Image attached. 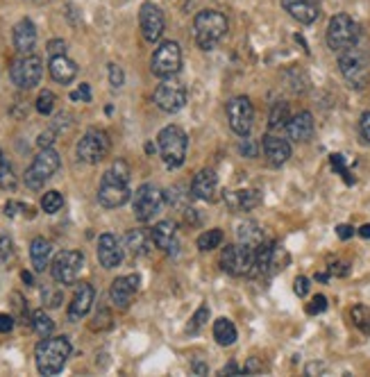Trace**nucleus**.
Instances as JSON below:
<instances>
[{"label": "nucleus", "mask_w": 370, "mask_h": 377, "mask_svg": "<svg viewBox=\"0 0 370 377\" xmlns=\"http://www.w3.org/2000/svg\"><path fill=\"white\" fill-rule=\"evenodd\" d=\"M130 168L125 161H114V166L105 171L98 187V202L107 209L123 207L130 200Z\"/></svg>", "instance_id": "1"}, {"label": "nucleus", "mask_w": 370, "mask_h": 377, "mask_svg": "<svg viewBox=\"0 0 370 377\" xmlns=\"http://www.w3.org/2000/svg\"><path fill=\"white\" fill-rule=\"evenodd\" d=\"M68 357H70V341L66 336H46L35 350L37 371L41 375H57L66 366Z\"/></svg>", "instance_id": "2"}, {"label": "nucleus", "mask_w": 370, "mask_h": 377, "mask_svg": "<svg viewBox=\"0 0 370 377\" xmlns=\"http://www.w3.org/2000/svg\"><path fill=\"white\" fill-rule=\"evenodd\" d=\"M228 32V18L216 9H202L193 21V39L200 50H211Z\"/></svg>", "instance_id": "3"}, {"label": "nucleus", "mask_w": 370, "mask_h": 377, "mask_svg": "<svg viewBox=\"0 0 370 377\" xmlns=\"http://www.w3.org/2000/svg\"><path fill=\"white\" fill-rule=\"evenodd\" d=\"M157 148H159V157L168 168H180L187 159V148H189V139L184 135V130L178 125H166L159 135H157Z\"/></svg>", "instance_id": "4"}, {"label": "nucleus", "mask_w": 370, "mask_h": 377, "mask_svg": "<svg viewBox=\"0 0 370 377\" xmlns=\"http://www.w3.org/2000/svg\"><path fill=\"white\" fill-rule=\"evenodd\" d=\"M338 68L341 75L347 80V85L354 89H364L370 80V57L362 48H345L338 53Z\"/></svg>", "instance_id": "5"}, {"label": "nucleus", "mask_w": 370, "mask_h": 377, "mask_svg": "<svg viewBox=\"0 0 370 377\" xmlns=\"http://www.w3.org/2000/svg\"><path fill=\"white\" fill-rule=\"evenodd\" d=\"M59 164H61V159L57 155V150L41 148V152L32 159V164H30L27 171H25V178H23L25 180V187L32 189V191L44 189L46 182L59 171Z\"/></svg>", "instance_id": "6"}, {"label": "nucleus", "mask_w": 370, "mask_h": 377, "mask_svg": "<svg viewBox=\"0 0 370 377\" xmlns=\"http://www.w3.org/2000/svg\"><path fill=\"white\" fill-rule=\"evenodd\" d=\"M359 25L352 21V16L347 14H336L332 16L330 25H327V46L334 53H341L345 48H352L359 44Z\"/></svg>", "instance_id": "7"}, {"label": "nucleus", "mask_w": 370, "mask_h": 377, "mask_svg": "<svg viewBox=\"0 0 370 377\" xmlns=\"http://www.w3.org/2000/svg\"><path fill=\"white\" fill-rule=\"evenodd\" d=\"M109 137L107 132L102 130H89L85 132V137L78 141V159L85 161V164H100L102 159L109 155Z\"/></svg>", "instance_id": "8"}, {"label": "nucleus", "mask_w": 370, "mask_h": 377, "mask_svg": "<svg viewBox=\"0 0 370 377\" xmlns=\"http://www.w3.org/2000/svg\"><path fill=\"white\" fill-rule=\"evenodd\" d=\"M150 68L157 78H173L182 68V48L175 42H164L152 53Z\"/></svg>", "instance_id": "9"}, {"label": "nucleus", "mask_w": 370, "mask_h": 377, "mask_svg": "<svg viewBox=\"0 0 370 377\" xmlns=\"http://www.w3.org/2000/svg\"><path fill=\"white\" fill-rule=\"evenodd\" d=\"M221 266L225 273L234 275V278H243L254 271V250L243 246V243H234L228 246L221 254Z\"/></svg>", "instance_id": "10"}, {"label": "nucleus", "mask_w": 370, "mask_h": 377, "mask_svg": "<svg viewBox=\"0 0 370 377\" xmlns=\"http://www.w3.org/2000/svg\"><path fill=\"white\" fill-rule=\"evenodd\" d=\"M132 207H135V216L141 223H148L157 216L164 207V193L155 185H141L135 191L132 198Z\"/></svg>", "instance_id": "11"}, {"label": "nucleus", "mask_w": 370, "mask_h": 377, "mask_svg": "<svg viewBox=\"0 0 370 377\" xmlns=\"http://www.w3.org/2000/svg\"><path fill=\"white\" fill-rule=\"evenodd\" d=\"M44 75V64L37 55H23L9 68V78L18 89H35Z\"/></svg>", "instance_id": "12"}, {"label": "nucleus", "mask_w": 370, "mask_h": 377, "mask_svg": "<svg viewBox=\"0 0 370 377\" xmlns=\"http://www.w3.org/2000/svg\"><path fill=\"white\" fill-rule=\"evenodd\" d=\"M225 111H228L230 128L236 132V135L248 137L252 130V123H254V107L250 103V98L248 96L232 98L228 107H225Z\"/></svg>", "instance_id": "13"}, {"label": "nucleus", "mask_w": 370, "mask_h": 377, "mask_svg": "<svg viewBox=\"0 0 370 377\" xmlns=\"http://www.w3.org/2000/svg\"><path fill=\"white\" fill-rule=\"evenodd\" d=\"M82 268H85V254L80 250H64L55 257L50 273H53V280L59 284H73Z\"/></svg>", "instance_id": "14"}, {"label": "nucleus", "mask_w": 370, "mask_h": 377, "mask_svg": "<svg viewBox=\"0 0 370 377\" xmlns=\"http://www.w3.org/2000/svg\"><path fill=\"white\" fill-rule=\"evenodd\" d=\"M289 264V254H286L277 243L273 241H261L254 250V268L264 275H273L282 271Z\"/></svg>", "instance_id": "15"}, {"label": "nucleus", "mask_w": 370, "mask_h": 377, "mask_svg": "<svg viewBox=\"0 0 370 377\" xmlns=\"http://www.w3.org/2000/svg\"><path fill=\"white\" fill-rule=\"evenodd\" d=\"M155 105L166 114H175L187 105V89L178 80L164 78V82L155 89Z\"/></svg>", "instance_id": "16"}, {"label": "nucleus", "mask_w": 370, "mask_h": 377, "mask_svg": "<svg viewBox=\"0 0 370 377\" xmlns=\"http://www.w3.org/2000/svg\"><path fill=\"white\" fill-rule=\"evenodd\" d=\"M139 25H141L143 39L155 44L161 39L164 30H166V18H164L161 9L155 3H143L139 9Z\"/></svg>", "instance_id": "17"}, {"label": "nucleus", "mask_w": 370, "mask_h": 377, "mask_svg": "<svg viewBox=\"0 0 370 377\" xmlns=\"http://www.w3.org/2000/svg\"><path fill=\"white\" fill-rule=\"evenodd\" d=\"M137 289H139V275L116 278L114 282H111V289H109V298H111V302H114V307L128 309L132 298H135Z\"/></svg>", "instance_id": "18"}, {"label": "nucleus", "mask_w": 370, "mask_h": 377, "mask_svg": "<svg viewBox=\"0 0 370 377\" xmlns=\"http://www.w3.org/2000/svg\"><path fill=\"white\" fill-rule=\"evenodd\" d=\"M152 241L159 250L166 254H178L180 241H178V228L173 221H159L155 228H152Z\"/></svg>", "instance_id": "19"}, {"label": "nucleus", "mask_w": 370, "mask_h": 377, "mask_svg": "<svg viewBox=\"0 0 370 377\" xmlns=\"http://www.w3.org/2000/svg\"><path fill=\"white\" fill-rule=\"evenodd\" d=\"M191 193H193V198L204 200V202L214 200L216 193H218V175H216V171L202 168L191 182Z\"/></svg>", "instance_id": "20"}, {"label": "nucleus", "mask_w": 370, "mask_h": 377, "mask_svg": "<svg viewBox=\"0 0 370 377\" xmlns=\"http://www.w3.org/2000/svg\"><path fill=\"white\" fill-rule=\"evenodd\" d=\"M261 150H264L266 161H269L271 166H282L291 157V144H289V141L280 139V137H273V135L264 137Z\"/></svg>", "instance_id": "21"}, {"label": "nucleus", "mask_w": 370, "mask_h": 377, "mask_svg": "<svg viewBox=\"0 0 370 377\" xmlns=\"http://www.w3.org/2000/svg\"><path fill=\"white\" fill-rule=\"evenodd\" d=\"M94 295H96L94 287L87 282H82L73 295V300L68 304V321L75 323L80 319H85V316L91 311V307H94Z\"/></svg>", "instance_id": "22"}, {"label": "nucleus", "mask_w": 370, "mask_h": 377, "mask_svg": "<svg viewBox=\"0 0 370 377\" xmlns=\"http://www.w3.org/2000/svg\"><path fill=\"white\" fill-rule=\"evenodd\" d=\"M98 261L105 268H116L123 261V248L114 234H102L98 239Z\"/></svg>", "instance_id": "23"}, {"label": "nucleus", "mask_w": 370, "mask_h": 377, "mask_svg": "<svg viewBox=\"0 0 370 377\" xmlns=\"http://www.w3.org/2000/svg\"><path fill=\"white\" fill-rule=\"evenodd\" d=\"M261 202V193L257 189H239L225 193V205L230 211H250Z\"/></svg>", "instance_id": "24"}, {"label": "nucleus", "mask_w": 370, "mask_h": 377, "mask_svg": "<svg viewBox=\"0 0 370 377\" xmlns=\"http://www.w3.org/2000/svg\"><path fill=\"white\" fill-rule=\"evenodd\" d=\"M37 44V27L35 23L30 21V18H23V21H18L14 27V46L20 55H32Z\"/></svg>", "instance_id": "25"}, {"label": "nucleus", "mask_w": 370, "mask_h": 377, "mask_svg": "<svg viewBox=\"0 0 370 377\" xmlns=\"http://www.w3.org/2000/svg\"><path fill=\"white\" fill-rule=\"evenodd\" d=\"M284 9L289 12L297 23L309 25L318 18V5L316 0H282Z\"/></svg>", "instance_id": "26"}, {"label": "nucleus", "mask_w": 370, "mask_h": 377, "mask_svg": "<svg viewBox=\"0 0 370 377\" xmlns=\"http://www.w3.org/2000/svg\"><path fill=\"white\" fill-rule=\"evenodd\" d=\"M286 135L291 141H309L314 137V116L309 111H300V114L291 116L289 125H286Z\"/></svg>", "instance_id": "27"}, {"label": "nucleus", "mask_w": 370, "mask_h": 377, "mask_svg": "<svg viewBox=\"0 0 370 377\" xmlns=\"http://www.w3.org/2000/svg\"><path fill=\"white\" fill-rule=\"evenodd\" d=\"M50 75H53L55 82L59 85H68L73 82V80L78 78V64L73 62V59H68L66 55H59V57H50Z\"/></svg>", "instance_id": "28"}, {"label": "nucleus", "mask_w": 370, "mask_h": 377, "mask_svg": "<svg viewBox=\"0 0 370 377\" xmlns=\"http://www.w3.org/2000/svg\"><path fill=\"white\" fill-rule=\"evenodd\" d=\"M50 254H53V246H50L48 239L44 237L32 239V243H30V259H32V266L37 273H44L48 268Z\"/></svg>", "instance_id": "29"}, {"label": "nucleus", "mask_w": 370, "mask_h": 377, "mask_svg": "<svg viewBox=\"0 0 370 377\" xmlns=\"http://www.w3.org/2000/svg\"><path fill=\"white\" fill-rule=\"evenodd\" d=\"M239 243H243V246H248V248H252V250H257V246L266 239L264 237V230L257 225V223H252V221H248V223H241L239 225Z\"/></svg>", "instance_id": "30"}, {"label": "nucleus", "mask_w": 370, "mask_h": 377, "mask_svg": "<svg viewBox=\"0 0 370 377\" xmlns=\"http://www.w3.org/2000/svg\"><path fill=\"white\" fill-rule=\"evenodd\" d=\"M236 328L228 319H216L214 321V339L218 345H232L236 341Z\"/></svg>", "instance_id": "31"}, {"label": "nucleus", "mask_w": 370, "mask_h": 377, "mask_svg": "<svg viewBox=\"0 0 370 377\" xmlns=\"http://www.w3.org/2000/svg\"><path fill=\"white\" fill-rule=\"evenodd\" d=\"M291 120V109L286 103H275L269 116V125L271 130H284Z\"/></svg>", "instance_id": "32"}, {"label": "nucleus", "mask_w": 370, "mask_h": 377, "mask_svg": "<svg viewBox=\"0 0 370 377\" xmlns=\"http://www.w3.org/2000/svg\"><path fill=\"white\" fill-rule=\"evenodd\" d=\"M32 330L41 336V339H46V336H50L53 334V330H55V323H53V319L44 311V309H37L35 314H32Z\"/></svg>", "instance_id": "33"}, {"label": "nucleus", "mask_w": 370, "mask_h": 377, "mask_svg": "<svg viewBox=\"0 0 370 377\" xmlns=\"http://www.w3.org/2000/svg\"><path fill=\"white\" fill-rule=\"evenodd\" d=\"M221 243H223V230H218V228L202 232L200 237H198V248H200L202 252H209V250H214V248H218Z\"/></svg>", "instance_id": "34"}, {"label": "nucleus", "mask_w": 370, "mask_h": 377, "mask_svg": "<svg viewBox=\"0 0 370 377\" xmlns=\"http://www.w3.org/2000/svg\"><path fill=\"white\" fill-rule=\"evenodd\" d=\"M128 248L132 254H146L148 252V237L146 232L141 230H135L128 234Z\"/></svg>", "instance_id": "35"}, {"label": "nucleus", "mask_w": 370, "mask_h": 377, "mask_svg": "<svg viewBox=\"0 0 370 377\" xmlns=\"http://www.w3.org/2000/svg\"><path fill=\"white\" fill-rule=\"evenodd\" d=\"M350 316L352 321L359 330H362L364 334H370V309L364 307V304H354V307L350 309Z\"/></svg>", "instance_id": "36"}, {"label": "nucleus", "mask_w": 370, "mask_h": 377, "mask_svg": "<svg viewBox=\"0 0 370 377\" xmlns=\"http://www.w3.org/2000/svg\"><path fill=\"white\" fill-rule=\"evenodd\" d=\"M61 207H64V198H61L59 191L44 193V198H41V209H44L46 214H57Z\"/></svg>", "instance_id": "37"}, {"label": "nucleus", "mask_w": 370, "mask_h": 377, "mask_svg": "<svg viewBox=\"0 0 370 377\" xmlns=\"http://www.w3.org/2000/svg\"><path fill=\"white\" fill-rule=\"evenodd\" d=\"M53 109H55V94H53V91H48V89L41 91L39 98H37V111H39V114L48 116Z\"/></svg>", "instance_id": "38"}, {"label": "nucleus", "mask_w": 370, "mask_h": 377, "mask_svg": "<svg viewBox=\"0 0 370 377\" xmlns=\"http://www.w3.org/2000/svg\"><path fill=\"white\" fill-rule=\"evenodd\" d=\"M207 319H209V309H207V304H202V307L193 314V319H191V323H189V328H187V332L191 334V332H198L204 323H207Z\"/></svg>", "instance_id": "39"}, {"label": "nucleus", "mask_w": 370, "mask_h": 377, "mask_svg": "<svg viewBox=\"0 0 370 377\" xmlns=\"http://www.w3.org/2000/svg\"><path fill=\"white\" fill-rule=\"evenodd\" d=\"M61 298H64V295L55 287H44V291H41V300H44V304H48V307H59Z\"/></svg>", "instance_id": "40"}, {"label": "nucleus", "mask_w": 370, "mask_h": 377, "mask_svg": "<svg viewBox=\"0 0 370 377\" xmlns=\"http://www.w3.org/2000/svg\"><path fill=\"white\" fill-rule=\"evenodd\" d=\"M0 187H14L12 168H9L7 159H5V155H3V150H0Z\"/></svg>", "instance_id": "41"}, {"label": "nucleus", "mask_w": 370, "mask_h": 377, "mask_svg": "<svg viewBox=\"0 0 370 377\" xmlns=\"http://www.w3.org/2000/svg\"><path fill=\"white\" fill-rule=\"evenodd\" d=\"M107 73H109V85L114 89H121L123 82H125V73H123V68L118 64H109L107 66Z\"/></svg>", "instance_id": "42"}, {"label": "nucleus", "mask_w": 370, "mask_h": 377, "mask_svg": "<svg viewBox=\"0 0 370 377\" xmlns=\"http://www.w3.org/2000/svg\"><path fill=\"white\" fill-rule=\"evenodd\" d=\"M18 211H23V214H27V216H32V207L23 205V202H14V200H9L7 205H5V216H9V218L18 216Z\"/></svg>", "instance_id": "43"}, {"label": "nucleus", "mask_w": 370, "mask_h": 377, "mask_svg": "<svg viewBox=\"0 0 370 377\" xmlns=\"http://www.w3.org/2000/svg\"><path fill=\"white\" fill-rule=\"evenodd\" d=\"M325 309H327V298H325V295H314V300L307 304V314H312V316L323 314Z\"/></svg>", "instance_id": "44"}, {"label": "nucleus", "mask_w": 370, "mask_h": 377, "mask_svg": "<svg viewBox=\"0 0 370 377\" xmlns=\"http://www.w3.org/2000/svg\"><path fill=\"white\" fill-rule=\"evenodd\" d=\"M70 100H75V103H91V89H89V85H80V89H75L73 94H70Z\"/></svg>", "instance_id": "45"}, {"label": "nucleus", "mask_w": 370, "mask_h": 377, "mask_svg": "<svg viewBox=\"0 0 370 377\" xmlns=\"http://www.w3.org/2000/svg\"><path fill=\"white\" fill-rule=\"evenodd\" d=\"M14 252V243L9 237H0V261H7Z\"/></svg>", "instance_id": "46"}, {"label": "nucleus", "mask_w": 370, "mask_h": 377, "mask_svg": "<svg viewBox=\"0 0 370 377\" xmlns=\"http://www.w3.org/2000/svg\"><path fill=\"white\" fill-rule=\"evenodd\" d=\"M48 55L50 57L66 55V42H61V39H53V42H48Z\"/></svg>", "instance_id": "47"}, {"label": "nucleus", "mask_w": 370, "mask_h": 377, "mask_svg": "<svg viewBox=\"0 0 370 377\" xmlns=\"http://www.w3.org/2000/svg\"><path fill=\"white\" fill-rule=\"evenodd\" d=\"M293 291H295V295H300V298H304L307 293H309V280L307 278H295V284H293Z\"/></svg>", "instance_id": "48"}, {"label": "nucleus", "mask_w": 370, "mask_h": 377, "mask_svg": "<svg viewBox=\"0 0 370 377\" xmlns=\"http://www.w3.org/2000/svg\"><path fill=\"white\" fill-rule=\"evenodd\" d=\"M14 330V316L12 314H0V334H7Z\"/></svg>", "instance_id": "49"}, {"label": "nucleus", "mask_w": 370, "mask_h": 377, "mask_svg": "<svg viewBox=\"0 0 370 377\" xmlns=\"http://www.w3.org/2000/svg\"><path fill=\"white\" fill-rule=\"evenodd\" d=\"M359 132H362V137L370 144V111H366L362 120H359Z\"/></svg>", "instance_id": "50"}, {"label": "nucleus", "mask_w": 370, "mask_h": 377, "mask_svg": "<svg viewBox=\"0 0 370 377\" xmlns=\"http://www.w3.org/2000/svg\"><path fill=\"white\" fill-rule=\"evenodd\" d=\"M332 166L341 173V175L345 178L347 175V168H345V159H343V155H332Z\"/></svg>", "instance_id": "51"}, {"label": "nucleus", "mask_w": 370, "mask_h": 377, "mask_svg": "<svg viewBox=\"0 0 370 377\" xmlns=\"http://www.w3.org/2000/svg\"><path fill=\"white\" fill-rule=\"evenodd\" d=\"M53 137H55L53 132H44V135L39 137V146L41 148H50V146H53V141H55Z\"/></svg>", "instance_id": "52"}, {"label": "nucleus", "mask_w": 370, "mask_h": 377, "mask_svg": "<svg viewBox=\"0 0 370 377\" xmlns=\"http://www.w3.org/2000/svg\"><path fill=\"white\" fill-rule=\"evenodd\" d=\"M336 234H338V239H345V241H347V239H350L352 234H354V230H352L350 225H338V228H336Z\"/></svg>", "instance_id": "53"}, {"label": "nucleus", "mask_w": 370, "mask_h": 377, "mask_svg": "<svg viewBox=\"0 0 370 377\" xmlns=\"http://www.w3.org/2000/svg\"><path fill=\"white\" fill-rule=\"evenodd\" d=\"M357 232H359V237H362V239H370V225H368V223H366V225L359 228Z\"/></svg>", "instance_id": "54"}, {"label": "nucleus", "mask_w": 370, "mask_h": 377, "mask_svg": "<svg viewBox=\"0 0 370 377\" xmlns=\"http://www.w3.org/2000/svg\"><path fill=\"white\" fill-rule=\"evenodd\" d=\"M20 278H23V282L27 284V287H32V284H35V278H32V275H30V273H20Z\"/></svg>", "instance_id": "55"}, {"label": "nucleus", "mask_w": 370, "mask_h": 377, "mask_svg": "<svg viewBox=\"0 0 370 377\" xmlns=\"http://www.w3.org/2000/svg\"><path fill=\"white\" fill-rule=\"evenodd\" d=\"M316 371H325V366H321V364H312V366H307V373H316Z\"/></svg>", "instance_id": "56"}, {"label": "nucleus", "mask_w": 370, "mask_h": 377, "mask_svg": "<svg viewBox=\"0 0 370 377\" xmlns=\"http://www.w3.org/2000/svg\"><path fill=\"white\" fill-rule=\"evenodd\" d=\"M225 373H234L236 375V373H239V369H236V364H230V366H225V369H223V375Z\"/></svg>", "instance_id": "57"}, {"label": "nucleus", "mask_w": 370, "mask_h": 377, "mask_svg": "<svg viewBox=\"0 0 370 377\" xmlns=\"http://www.w3.org/2000/svg\"><path fill=\"white\" fill-rule=\"evenodd\" d=\"M193 371H195V373H200V375H204V373H207V369H204L202 364H195V366H193Z\"/></svg>", "instance_id": "58"}]
</instances>
